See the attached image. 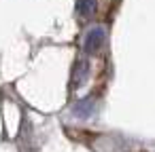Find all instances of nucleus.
Wrapping results in <instances>:
<instances>
[{"instance_id": "nucleus-3", "label": "nucleus", "mask_w": 155, "mask_h": 152, "mask_svg": "<svg viewBox=\"0 0 155 152\" xmlns=\"http://www.w3.org/2000/svg\"><path fill=\"white\" fill-rule=\"evenodd\" d=\"M94 110V101L91 99H81L77 106H74V114L77 116H89Z\"/></svg>"}, {"instance_id": "nucleus-1", "label": "nucleus", "mask_w": 155, "mask_h": 152, "mask_svg": "<svg viewBox=\"0 0 155 152\" xmlns=\"http://www.w3.org/2000/svg\"><path fill=\"white\" fill-rule=\"evenodd\" d=\"M104 40H106V32H104L102 28H94V30H89L87 36H85V40H83V49H85V53H89V55L100 53L102 47H104Z\"/></svg>"}, {"instance_id": "nucleus-2", "label": "nucleus", "mask_w": 155, "mask_h": 152, "mask_svg": "<svg viewBox=\"0 0 155 152\" xmlns=\"http://www.w3.org/2000/svg\"><path fill=\"white\" fill-rule=\"evenodd\" d=\"M98 9V0H77V13L81 17H91Z\"/></svg>"}]
</instances>
